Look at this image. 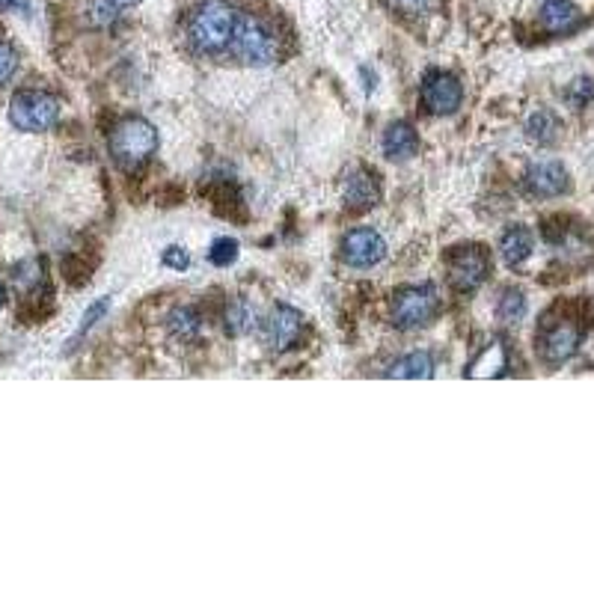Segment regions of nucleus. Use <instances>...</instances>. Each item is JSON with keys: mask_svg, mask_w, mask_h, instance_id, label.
<instances>
[{"mask_svg": "<svg viewBox=\"0 0 594 594\" xmlns=\"http://www.w3.org/2000/svg\"><path fill=\"white\" fill-rule=\"evenodd\" d=\"M238 24V12L226 0H205L188 21V42L197 54H220L229 48Z\"/></svg>", "mask_w": 594, "mask_h": 594, "instance_id": "1", "label": "nucleus"}, {"mask_svg": "<svg viewBox=\"0 0 594 594\" xmlns=\"http://www.w3.org/2000/svg\"><path fill=\"white\" fill-rule=\"evenodd\" d=\"M229 48L244 66H268L280 51V36L271 21L259 15H238Z\"/></svg>", "mask_w": 594, "mask_h": 594, "instance_id": "2", "label": "nucleus"}, {"mask_svg": "<svg viewBox=\"0 0 594 594\" xmlns=\"http://www.w3.org/2000/svg\"><path fill=\"white\" fill-rule=\"evenodd\" d=\"M155 149H158V131L152 122L140 116L122 119L110 134V155L122 170L143 167L155 155Z\"/></svg>", "mask_w": 594, "mask_h": 594, "instance_id": "3", "label": "nucleus"}, {"mask_svg": "<svg viewBox=\"0 0 594 594\" xmlns=\"http://www.w3.org/2000/svg\"><path fill=\"white\" fill-rule=\"evenodd\" d=\"M60 119V101L48 93H39V90H21L15 93L9 101V122L18 128V131H27V134H39V131H48L54 128Z\"/></svg>", "mask_w": 594, "mask_h": 594, "instance_id": "4", "label": "nucleus"}, {"mask_svg": "<svg viewBox=\"0 0 594 594\" xmlns=\"http://www.w3.org/2000/svg\"><path fill=\"white\" fill-rule=\"evenodd\" d=\"M580 342H583V327L574 318H550L541 327L538 351H541L544 363L559 366V363H565L577 354Z\"/></svg>", "mask_w": 594, "mask_h": 594, "instance_id": "5", "label": "nucleus"}, {"mask_svg": "<svg viewBox=\"0 0 594 594\" xmlns=\"http://www.w3.org/2000/svg\"><path fill=\"white\" fill-rule=\"evenodd\" d=\"M440 309V297L431 286H407L398 289L393 297V318L401 330H416L425 327Z\"/></svg>", "mask_w": 594, "mask_h": 594, "instance_id": "6", "label": "nucleus"}, {"mask_svg": "<svg viewBox=\"0 0 594 594\" xmlns=\"http://www.w3.org/2000/svg\"><path fill=\"white\" fill-rule=\"evenodd\" d=\"M491 274V256L485 247H455L449 256V280L458 292H476Z\"/></svg>", "mask_w": 594, "mask_h": 594, "instance_id": "7", "label": "nucleus"}, {"mask_svg": "<svg viewBox=\"0 0 594 594\" xmlns=\"http://www.w3.org/2000/svg\"><path fill=\"white\" fill-rule=\"evenodd\" d=\"M464 101V90L458 84V78L446 75V72H431L422 84V104L428 113L434 116H446L455 113Z\"/></svg>", "mask_w": 594, "mask_h": 594, "instance_id": "8", "label": "nucleus"}, {"mask_svg": "<svg viewBox=\"0 0 594 594\" xmlns=\"http://www.w3.org/2000/svg\"><path fill=\"white\" fill-rule=\"evenodd\" d=\"M387 256V244L375 229H354L342 241V259L351 268H372Z\"/></svg>", "mask_w": 594, "mask_h": 594, "instance_id": "9", "label": "nucleus"}, {"mask_svg": "<svg viewBox=\"0 0 594 594\" xmlns=\"http://www.w3.org/2000/svg\"><path fill=\"white\" fill-rule=\"evenodd\" d=\"M262 336L271 348L277 351H286L292 348L300 336V312L292 306H274L271 315L265 318V327H262Z\"/></svg>", "mask_w": 594, "mask_h": 594, "instance_id": "10", "label": "nucleus"}, {"mask_svg": "<svg viewBox=\"0 0 594 594\" xmlns=\"http://www.w3.org/2000/svg\"><path fill=\"white\" fill-rule=\"evenodd\" d=\"M568 170L559 161H541L532 164L526 173V191L532 197H559L568 191Z\"/></svg>", "mask_w": 594, "mask_h": 594, "instance_id": "11", "label": "nucleus"}, {"mask_svg": "<svg viewBox=\"0 0 594 594\" xmlns=\"http://www.w3.org/2000/svg\"><path fill=\"white\" fill-rule=\"evenodd\" d=\"M345 202L351 208H372L381 202V185H378V176L366 167H357L348 173L345 179Z\"/></svg>", "mask_w": 594, "mask_h": 594, "instance_id": "12", "label": "nucleus"}, {"mask_svg": "<svg viewBox=\"0 0 594 594\" xmlns=\"http://www.w3.org/2000/svg\"><path fill=\"white\" fill-rule=\"evenodd\" d=\"M580 21H583V15H580V9L571 0H547L544 9H541V24L550 33H568Z\"/></svg>", "mask_w": 594, "mask_h": 594, "instance_id": "13", "label": "nucleus"}, {"mask_svg": "<svg viewBox=\"0 0 594 594\" xmlns=\"http://www.w3.org/2000/svg\"><path fill=\"white\" fill-rule=\"evenodd\" d=\"M505 369H508V351H505V345L502 342H491L470 366H467V378H499V375H505Z\"/></svg>", "mask_w": 594, "mask_h": 594, "instance_id": "14", "label": "nucleus"}, {"mask_svg": "<svg viewBox=\"0 0 594 594\" xmlns=\"http://www.w3.org/2000/svg\"><path fill=\"white\" fill-rule=\"evenodd\" d=\"M384 152H387V158H393V161H407V158H413V155L419 152V137H416V131H413L407 122L390 125L387 134H384Z\"/></svg>", "mask_w": 594, "mask_h": 594, "instance_id": "15", "label": "nucleus"}, {"mask_svg": "<svg viewBox=\"0 0 594 594\" xmlns=\"http://www.w3.org/2000/svg\"><path fill=\"white\" fill-rule=\"evenodd\" d=\"M499 253H502V259H505L508 268L523 265L532 256V232L523 229V226H511L502 235V241H499Z\"/></svg>", "mask_w": 594, "mask_h": 594, "instance_id": "16", "label": "nucleus"}, {"mask_svg": "<svg viewBox=\"0 0 594 594\" xmlns=\"http://www.w3.org/2000/svg\"><path fill=\"white\" fill-rule=\"evenodd\" d=\"M431 375H434V360L425 351H413L387 369V378H407V381H419V378L425 381Z\"/></svg>", "mask_w": 594, "mask_h": 594, "instance_id": "17", "label": "nucleus"}, {"mask_svg": "<svg viewBox=\"0 0 594 594\" xmlns=\"http://www.w3.org/2000/svg\"><path fill=\"white\" fill-rule=\"evenodd\" d=\"M559 119H556V113H550V110H538L532 119H529V125H526V131H529V140H535V143H553L556 137H559Z\"/></svg>", "mask_w": 594, "mask_h": 594, "instance_id": "18", "label": "nucleus"}, {"mask_svg": "<svg viewBox=\"0 0 594 594\" xmlns=\"http://www.w3.org/2000/svg\"><path fill=\"white\" fill-rule=\"evenodd\" d=\"M496 315H499L502 324H517L526 315V297H523V292H514V289L502 292L499 303H496Z\"/></svg>", "mask_w": 594, "mask_h": 594, "instance_id": "19", "label": "nucleus"}, {"mask_svg": "<svg viewBox=\"0 0 594 594\" xmlns=\"http://www.w3.org/2000/svg\"><path fill=\"white\" fill-rule=\"evenodd\" d=\"M253 321V312L244 300H232L229 309H226V333L229 336H241Z\"/></svg>", "mask_w": 594, "mask_h": 594, "instance_id": "20", "label": "nucleus"}, {"mask_svg": "<svg viewBox=\"0 0 594 594\" xmlns=\"http://www.w3.org/2000/svg\"><path fill=\"white\" fill-rule=\"evenodd\" d=\"M170 330L176 333V336H182V339H188V336H194L199 330V315L191 309V306H182V309H173L170 312Z\"/></svg>", "mask_w": 594, "mask_h": 594, "instance_id": "21", "label": "nucleus"}, {"mask_svg": "<svg viewBox=\"0 0 594 594\" xmlns=\"http://www.w3.org/2000/svg\"><path fill=\"white\" fill-rule=\"evenodd\" d=\"M208 259H211V265H217V268H229V265L238 259V241H235V238H217V241L211 244V250H208Z\"/></svg>", "mask_w": 594, "mask_h": 594, "instance_id": "22", "label": "nucleus"}, {"mask_svg": "<svg viewBox=\"0 0 594 594\" xmlns=\"http://www.w3.org/2000/svg\"><path fill=\"white\" fill-rule=\"evenodd\" d=\"M107 309H110V297H99V300H96V303L90 306V312L84 315V321H81V327H78V336H75V342H78V339H81L84 333H90V330H93V327L99 324L101 318L107 315Z\"/></svg>", "mask_w": 594, "mask_h": 594, "instance_id": "23", "label": "nucleus"}, {"mask_svg": "<svg viewBox=\"0 0 594 594\" xmlns=\"http://www.w3.org/2000/svg\"><path fill=\"white\" fill-rule=\"evenodd\" d=\"M15 66H18L15 51H12L6 42H0V84H6V81L15 75Z\"/></svg>", "mask_w": 594, "mask_h": 594, "instance_id": "24", "label": "nucleus"}, {"mask_svg": "<svg viewBox=\"0 0 594 594\" xmlns=\"http://www.w3.org/2000/svg\"><path fill=\"white\" fill-rule=\"evenodd\" d=\"M164 265H170V268H176V271H185V268L191 265V256H188L182 247H167V250H164Z\"/></svg>", "mask_w": 594, "mask_h": 594, "instance_id": "25", "label": "nucleus"}, {"mask_svg": "<svg viewBox=\"0 0 594 594\" xmlns=\"http://www.w3.org/2000/svg\"><path fill=\"white\" fill-rule=\"evenodd\" d=\"M592 96H594V84L592 81H586V78L574 81V87H571V93H568V99L574 101V104H586Z\"/></svg>", "mask_w": 594, "mask_h": 594, "instance_id": "26", "label": "nucleus"}, {"mask_svg": "<svg viewBox=\"0 0 594 594\" xmlns=\"http://www.w3.org/2000/svg\"><path fill=\"white\" fill-rule=\"evenodd\" d=\"M401 12H407V15H419V12H425L428 9V3L431 0H393Z\"/></svg>", "mask_w": 594, "mask_h": 594, "instance_id": "27", "label": "nucleus"}, {"mask_svg": "<svg viewBox=\"0 0 594 594\" xmlns=\"http://www.w3.org/2000/svg\"><path fill=\"white\" fill-rule=\"evenodd\" d=\"M0 9H6V12H27L30 9V0H0Z\"/></svg>", "mask_w": 594, "mask_h": 594, "instance_id": "28", "label": "nucleus"}, {"mask_svg": "<svg viewBox=\"0 0 594 594\" xmlns=\"http://www.w3.org/2000/svg\"><path fill=\"white\" fill-rule=\"evenodd\" d=\"M113 6H134V3H140V0H110Z\"/></svg>", "mask_w": 594, "mask_h": 594, "instance_id": "29", "label": "nucleus"}, {"mask_svg": "<svg viewBox=\"0 0 594 594\" xmlns=\"http://www.w3.org/2000/svg\"><path fill=\"white\" fill-rule=\"evenodd\" d=\"M6 303V289H3V283H0V306Z\"/></svg>", "mask_w": 594, "mask_h": 594, "instance_id": "30", "label": "nucleus"}]
</instances>
